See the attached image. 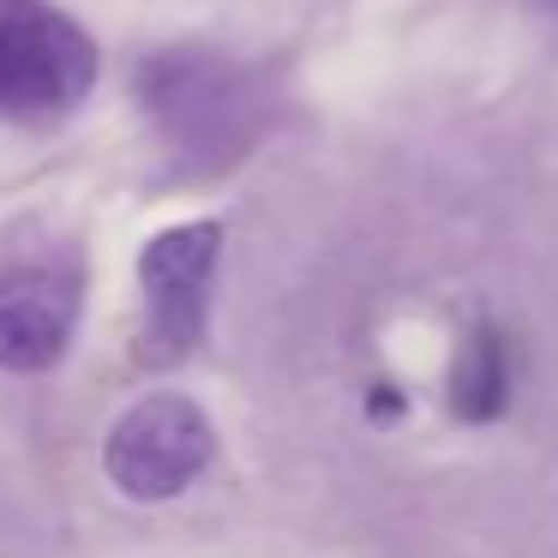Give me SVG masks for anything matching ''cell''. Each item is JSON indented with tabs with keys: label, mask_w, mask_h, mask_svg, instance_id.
I'll use <instances>...</instances> for the list:
<instances>
[{
	"label": "cell",
	"mask_w": 558,
	"mask_h": 558,
	"mask_svg": "<svg viewBox=\"0 0 558 558\" xmlns=\"http://www.w3.org/2000/svg\"><path fill=\"white\" fill-rule=\"evenodd\" d=\"M498 402H505V366H498V342H474L469 361H462L457 373V409L462 414H493Z\"/></svg>",
	"instance_id": "6"
},
{
	"label": "cell",
	"mask_w": 558,
	"mask_h": 558,
	"mask_svg": "<svg viewBox=\"0 0 558 558\" xmlns=\"http://www.w3.org/2000/svg\"><path fill=\"white\" fill-rule=\"evenodd\" d=\"M97 85V43L49 0H0V114H66Z\"/></svg>",
	"instance_id": "1"
},
{
	"label": "cell",
	"mask_w": 558,
	"mask_h": 558,
	"mask_svg": "<svg viewBox=\"0 0 558 558\" xmlns=\"http://www.w3.org/2000/svg\"><path fill=\"white\" fill-rule=\"evenodd\" d=\"M145 102L169 126L174 145H186V150H222L246 126L241 73H229L217 54H162V61H150Z\"/></svg>",
	"instance_id": "4"
},
{
	"label": "cell",
	"mask_w": 558,
	"mask_h": 558,
	"mask_svg": "<svg viewBox=\"0 0 558 558\" xmlns=\"http://www.w3.org/2000/svg\"><path fill=\"white\" fill-rule=\"evenodd\" d=\"M210 414L198 409L193 397H174V390H157V397H138L121 421L109 426V445H102V469L138 505H162V498H181L186 486L205 474L210 462Z\"/></svg>",
	"instance_id": "2"
},
{
	"label": "cell",
	"mask_w": 558,
	"mask_h": 558,
	"mask_svg": "<svg viewBox=\"0 0 558 558\" xmlns=\"http://www.w3.org/2000/svg\"><path fill=\"white\" fill-rule=\"evenodd\" d=\"M217 253H222L217 222L162 229L157 241H145V253H138V289H145L150 342H157L162 354H186L198 342V330H205Z\"/></svg>",
	"instance_id": "3"
},
{
	"label": "cell",
	"mask_w": 558,
	"mask_h": 558,
	"mask_svg": "<svg viewBox=\"0 0 558 558\" xmlns=\"http://www.w3.org/2000/svg\"><path fill=\"white\" fill-rule=\"evenodd\" d=\"M78 325V294L54 270L0 277V366L7 373H49L66 354Z\"/></svg>",
	"instance_id": "5"
}]
</instances>
